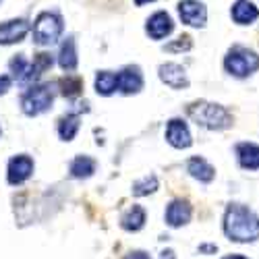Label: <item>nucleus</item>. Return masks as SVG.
Returning a JSON list of instances; mask_svg holds the SVG:
<instances>
[{
  "instance_id": "nucleus-1",
  "label": "nucleus",
  "mask_w": 259,
  "mask_h": 259,
  "mask_svg": "<svg viewBox=\"0 0 259 259\" xmlns=\"http://www.w3.org/2000/svg\"><path fill=\"white\" fill-rule=\"evenodd\" d=\"M224 232L234 243H255L259 241V215L241 203H230L224 213Z\"/></svg>"
},
{
  "instance_id": "nucleus-2",
  "label": "nucleus",
  "mask_w": 259,
  "mask_h": 259,
  "mask_svg": "<svg viewBox=\"0 0 259 259\" xmlns=\"http://www.w3.org/2000/svg\"><path fill=\"white\" fill-rule=\"evenodd\" d=\"M187 114L193 122H197L209 131H222L232 124V116L224 106L213 102H195L187 108Z\"/></svg>"
},
{
  "instance_id": "nucleus-3",
  "label": "nucleus",
  "mask_w": 259,
  "mask_h": 259,
  "mask_svg": "<svg viewBox=\"0 0 259 259\" xmlns=\"http://www.w3.org/2000/svg\"><path fill=\"white\" fill-rule=\"evenodd\" d=\"M224 69L239 79L249 77L259 69V56L249 48L234 46L228 50V54L224 58Z\"/></svg>"
},
{
  "instance_id": "nucleus-4",
  "label": "nucleus",
  "mask_w": 259,
  "mask_h": 259,
  "mask_svg": "<svg viewBox=\"0 0 259 259\" xmlns=\"http://www.w3.org/2000/svg\"><path fill=\"white\" fill-rule=\"evenodd\" d=\"M64 23L56 13H39L33 23V41L37 46H52L62 35Z\"/></svg>"
},
{
  "instance_id": "nucleus-5",
  "label": "nucleus",
  "mask_w": 259,
  "mask_h": 259,
  "mask_svg": "<svg viewBox=\"0 0 259 259\" xmlns=\"http://www.w3.org/2000/svg\"><path fill=\"white\" fill-rule=\"evenodd\" d=\"M52 104H54V92L50 85H33L21 98V110L27 116H37L48 112Z\"/></svg>"
},
{
  "instance_id": "nucleus-6",
  "label": "nucleus",
  "mask_w": 259,
  "mask_h": 259,
  "mask_svg": "<svg viewBox=\"0 0 259 259\" xmlns=\"http://www.w3.org/2000/svg\"><path fill=\"white\" fill-rule=\"evenodd\" d=\"M179 17L185 25L191 27H205L207 9L199 0H181L179 3Z\"/></svg>"
},
{
  "instance_id": "nucleus-7",
  "label": "nucleus",
  "mask_w": 259,
  "mask_h": 259,
  "mask_svg": "<svg viewBox=\"0 0 259 259\" xmlns=\"http://www.w3.org/2000/svg\"><path fill=\"white\" fill-rule=\"evenodd\" d=\"M29 33V21L27 19H11L0 23V44L11 46L23 41V37Z\"/></svg>"
},
{
  "instance_id": "nucleus-8",
  "label": "nucleus",
  "mask_w": 259,
  "mask_h": 259,
  "mask_svg": "<svg viewBox=\"0 0 259 259\" xmlns=\"http://www.w3.org/2000/svg\"><path fill=\"white\" fill-rule=\"evenodd\" d=\"M166 141L172 145V147H177V149H187L191 147L193 143V137H191V131H189V126L185 120L181 118H172L166 126Z\"/></svg>"
},
{
  "instance_id": "nucleus-9",
  "label": "nucleus",
  "mask_w": 259,
  "mask_h": 259,
  "mask_svg": "<svg viewBox=\"0 0 259 259\" xmlns=\"http://www.w3.org/2000/svg\"><path fill=\"white\" fill-rule=\"evenodd\" d=\"M33 175V160L25 154L21 156H15L11 162H9V170H7V179L11 185H21L25 183L29 177Z\"/></svg>"
},
{
  "instance_id": "nucleus-10",
  "label": "nucleus",
  "mask_w": 259,
  "mask_h": 259,
  "mask_svg": "<svg viewBox=\"0 0 259 259\" xmlns=\"http://www.w3.org/2000/svg\"><path fill=\"white\" fill-rule=\"evenodd\" d=\"M118 79V92L124 96L139 94L143 88V75L139 67H124L120 73H116Z\"/></svg>"
},
{
  "instance_id": "nucleus-11",
  "label": "nucleus",
  "mask_w": 259,
  "mask_h": 259,
  "mask_svg": "<svg viewBox=\"0 0 259 259\" xmlns=\"http://www.w3.org/2000/svg\"><path fill=\"white\" fill-rule=\"evenodd\" d=\"M172 29H175V23H172L170 15L164 13V11L154 13L147 19V25H145V31L152 39H164L166 35L172 33Z\"/></svg>"
},
{
  "instance_id": "nucleus-12",
  "label": "nucleus",
  "mask_w": 259,
  "mask_h": 259,
  "mask_svg": "<svg viewBox=\"0 0 259 259\" xmlns=\"http://www.w3.org/2000/svg\"><path fill=\"white\" fill-rule=\"evenodd\" d=\"M160 79L172 90H185L189 88V77L187 71L177 62H166L160 67Z\"/></svg>"
},
{
  "instance_id": "nucleus-13",
  "label": "nucleus",
  "mask_w": 259,
  "mask_h": 259,
  "mask_svg": "<svg viewBox=\"0 0 259 259\" xmlns=\"http://www.w3.org/2000/svg\"><path fill=\"white\" fill-rule=\"evenodd\" d=\"M191 213H193V209H191L189 201H185V199H175V201H172V203L166 207V222H168V226H172V228L185 226V224L191 220Z\"/></svg>"
},
{
  "instance_id": "nucleus-14",
  "label": "nucleus",
  "mask_w": 259,
  "mask_h": 259,
  "mask_svg": "<svg viewBox=\"0 0 259 259\" xmlns=\"http://www.w3.org/2000/svg\"><path fill=\"white\" fill-rule=\"evenodd\" d=\"M230 15L239 25H251L253 21H257V17H259V9L251 3V0H236V3L232 5Z\"/></svg>"
},
{
  "instance_id": "nucleus-15",
  "label": "nucleus",
  "mask_w": 259,
  "mask_h": 259,
  "mask_svg": "<svg viewBox=\"0 0 259 259\" xmlns=\"http://www.w3.org/2000/svg\"><path fill=\"white\" fill-rule=\"evenodd\" d=\"M187 170H189V175H191L193 179H197L199 183H209V181H213V177H215L213 166H211L207 160L199 158V156H195V158L189 160Z\"/></svg>"
},
{
  "instance_id": "nucleus-16",
  "label": "nucleus",
  "mask_w": 259,
  "mask_h": 259,
  "mask_svg": "<svg viewBox=\"0 0 259 259\" xmlns=\"http://www.w3.org/2000/svg\"><path fill=\"white\" fill-rule=\"evenodd\" d=\"M239 164L245 170H259V145L255 143H239L236 145Z\"/></svg>"
},
{
  "instance_id": "nucleus-17",
  "label": "nucleus",
  "mask_w": 259,
  "mask_h": 259,
  "mask_svg": "<svg viewBox=\"0 0 259 259\" xmlns=\"http://www.w3.org/2000/svg\"><path fill=\"white\" fill-rule=\"evenodd\" d=\"M52 64H54V58H52L48 52H39V54H35V56H33V62H29V69H27V75H25L23 83H31V81H35L37 77L44 75V73L52 67Z\"/></svg>"
},
{
  "instance_id": "nucleus-18",
  "label": "nucleus",
  "mask_w": 259,
  "mask_h": 259,
  "mask_svg": "<svg viewBox=\"0 0 259 259\" xmlns=\"http://www.w3.org/2000/svg\"><path fill=\"white\" fill-rule=\"evenodd\" d=\"M58 64L62 71H75L77 69V48H75V39L67 37L62 41L60 52H58Z\"/></svg>"
},
{
  "instance_id": "nucleus-19",
  "label": "nucleus",
  "mask_w": 259,
  "mask_h": 259,
  "mask_svg": "<svg viewBox=\"0 0 259 259\" xmlns=\"http://www.w3.org/2000/svg\"><path fill=\"white\" fill-rule=\"evenodd\" d=\"M145 224V209L141 205H133V207H128L124 213H122V218H120V226L128 232H137L141 230Z\"/></svg>"
},
{
  "instance_id": "nucleus-20",
  "label": "nucleus",
  "mask_w": 259,
  "mask_h": 259,
  "mask_svg": "<svg viewBox=\"0 0 259 259\" xmlns=\"http://www.w3.org/2000/svg\"><path fill=\"white\" fill-rule=\"evenodd\" d=\"M118 90V79L112 71H100L96 75V92L100 96H112Z\"/></svg>"
},
{
  "instance_id": "nucleus-21",
  "label": "nucleus",
  "mask_w": 259,
  "mask_h": 259,
  "mask_svg": "<svg viewBox=\"0 0 259 259\" xmlns=\"http://www.w3.org/2000/svg\"><path fill=\"white\" fill-rule=\"evenodd\" d=\"M96 172V162L90 156H77L71 162V177L75 179H90Z\"/></svg>"
},
{
  "instance_id": "nucleus-22",
  "label": "nucleus",
  "mask_w": 259,
  "mask_h": 259,
  "mask_svg": "<svg viewBox=\"0 0 259 259\" xmlns=\"http://www.w3.org/2000/svg\"><path fill=\"white\" fill-rule=\"evenodd\" d=\"M79 131V116L77 114H67L58 122V135L62 141H73Z\"/></svg>"
},
{
  "instance_id": "nucleus-23",
  "label": "nucleus",
  "mask_w": 259,
  "mask_h": 259,
  "mask_svg": "<svg viewBox=\"0 0 259 259\" xmlns=\"http://www.w3.org/2000/svg\"><path fill=\"white\" fill-rule=\"evenodd\" d=\"M158 189V179L154 175L149 177H143L141 181H135L133 183V195L137 197H143V195H149V193H154Z\"/></svg>"
},
{
  "instance_id": "nucleus-24",
  "label": "nucleus",
  "mask_w": 259,
  "mask_h": 259,
  "mask_svg": "<svg viewBox=\"0 0 259 259\" xmlns=\"http://www.w3.org/2000/svg\"><path fill=\"white\" fill-rule=\"evenodd\" d=\"M60 88H62V96L75 98V96H79L81 90H83V81H81L79 77L69 75V77H64V79L60 81Z\"/></svg>"
},
{
  "instance_id": "nucleus-25",
  "label": "nucleus",
  "mask_w": 259,
  "mask_h": 259,
  "mask_svg": "<svg viewBox=\"0 0 259 259\" xmlns=\"http://www.w3.org/2000/svg\"><path fill=\"white\" fill-rule=\"evenodd\" d=\"M11 73L23 83V79H25V75H27V69H29V62H27V58L23 56V54H19V56H15L13 60H11Z\"/></svg>"
},
{
  "instance_id": "nucleus-26",
  "label": "nucleus",
  "mask_w": 259,
  "mask_h": 259,
  "mask_svg": "<svg viewBox=\"0 0 259 259\" xmlns=\"http://www.w3.org/2000/svg\"><path fill=\"white\" fill-rule=\"evenodd\" d=\"M191 37L189 35H181L179 39H175V41H170V44H166V50L168 52H187V50H191Z\"/></svg>"
},
{
  "instance_id": "nucleus-27",
  "label": "nucleus",
  "mask_w": 259,
  "mask_h": 259,
  "mask_svg": "<svg viewBox=\"0 0 259 259\" xmlns=\"http://www.w3.org/2000/svg\"><path fill=\"white\" fill-rule=\"evenodd\" d=\"M11 77L9 75H0V96H5L9 90H11Z\"/></svg>"
},
{
  "instance_id": "nucleus-28",
  "label": "nucleus",
  "mask_w": 259,
  "mask_h": 259,
  "mask_svg": "<svg viewBox=\"0 0 259 259\" xmlns=\"http://www.w3.org/2000/svg\"><path fill=\"white\" fill-rule=\"evenodd\" d=\"M124 259H152L145 251H131L128 255H124Z\"/></svg>"
},
{
  "instance_id": "nucleus-29",
  "label": "nucleus",
  "mask_w": 259,
  "mask_h": 259,
  "mask_svg": "<svg viewBox=\"0 0 259 259\" xmlns=\"http://www.w3.org/2000/svg\"><path fill=\"white\" fill-rule=\"evenodd\" d=\"M158 259H177V255H175V251H172V249H166V251L160 253Z\"/></svg>"
},
{
  "instance_id": "nucleus-30",
  "label": "nucleus",
  "mask_w": 259,
  "mask_h": 259,
  "mask_svg": "<svg viewBox=\"0 0 259 259\" xmlns=\"http://www.w3.org/2000/svg\"><path fill=\"white\" fill-rule=\"evenodd\" d=\"M215 249H218L215 245H203V247H201V251H205V253H209V251H215Z\"/></svg>"
},
{
  "instance_id": "nucleus-31",
  "label": "nucleus",
  "mask_w": 259,
  "mask_h": 259,
  "mask_svg": "<svg viewBox=\"0 0 259 259\" xmlns=\"http://www.w3.org/2000/svg\"><path fill=\"white\" fill-rule=\"evenodd\" d=\"M145 3H154V0H135V5H137V7H143Z\"/></svg>"
},
{
  "instance_id": "nucleus-32",
  "label": "nucleus",
  "mask_w": 259,
  "mask_h": 259,
  "mask_svg": "<svg viewBox=\"0 0 259 259\" xmlns=\"http://www.w3.org/2000/svg\"><path fill=\"white\" fill-rule=\"evenodd\" d=\"M224 259H247V257H243V255H228V257H224Z\"/></svg>"
}]
</instances>
